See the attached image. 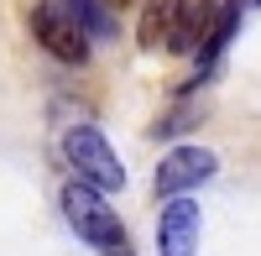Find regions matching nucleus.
<instances>
[{
  "mask_svg": "<svg viewBox=\"0 0 261 256\" xmlns=\"http://www.w3.org/2000/svg\"><path fill=\"white\" fill-rule=\"evenodd\" d=\"M27 27H32V37L47 47L58 63H89V32L79 27V21L63 11V0H37V6L27 11Z\"/></svg>",
  "mask_w": 261,
  "mask_h": 256,
  "instance_id": "obj_4",
  "label": "nucleus"
},
{
  "mask_svg": "<svg viewBox=\"0 0 261 256\" xmlns=\"http://www.w3.org/2000/svg\"><path fill=\"white\" fill-rule=\"evenodd\" d=\"M105 256H130V241H125V236H115L110 246H105Z\"/></svg>",
  "mask_w": 261,
  "mask_h": 256,
  "instance_id": "obj_8",
  "label": "nucleus"
},
{
  "mask_svg": "<svg viewBox=\"0 0 261 256\" xmlns=\"http://www.w3.org/2000/svg\"><path fill=\"white\" fill-rule=\"evenodd\" d=\"M63 11L89 32V42H110L115 37V6L110 0H63Z\"/></svg>",
  "mask_w": 261,
  "mask_h": 256,
  "instance_id": "obj_7",
  "label": "nucleus"
},
{
  "mask_svg": "<svg viewBox=\"0 0 261 256\" xmlns=\"http://www.w3.org/2000/svg\"><path fill=\"white\" fill-rule=\"evenodd\" d=\"M63 220L73 225V236L79 241H89V246H110L115 236H125V225L115 220V209L105 204V194L94 183H84V178H68L63 183Z\"/></svg>",
  "mask_w": 261,
  "mask_h": 256,
  "instance_id": "obj_3",
  "label": "nucleus"
},
{
  "mask_svg": "<svg viewBox=\"0 0 261 256\" xmlns=\"http://www.w3.org/2000/svg\"><path fill=\"white\" fill-rule=\"evenodd\" d=\"M204 236V209L199 199L188 194H172L162 199V215H157V256H193Z\"/></svg>",
  "mask_w": 261,
  "mask_h": 256,
  "instance_id": "obj_6",
  "label": "nucleus"
},
{
  "mask_svg": "<svg viewBox=\"0 0 261 256\" xmlns=\"http://www.w3.org/2000/svg\"><path fill=\"white\" fill-rule=\"evenodd\" d=\"M220 173V157L209 146H172V152L151 167V194L157 199H172V194H193L199 183H209Z\"/></svg>",
  "mask_w": 261,
  "mask_h": 256,
  "instance_id": "obj_5",
  "label": "nucleus"
},
{
  "mask_svg": "<svg viewBox=\"0 0 261 256\" xmlns=\"http://www.w3.org/2000/svg\"><path fill=\"white\" fill-rule=\"evenodd\" d=\"M214 16L220 0H146L136 37L146 53H199L214 32Z\"/></svg>",
  "mask_w": 261,
  "mask_h": 256,
  "instance_id": "obj_1",
  "label": "nucleus"
},
{
  "mask_svg": "<svg viewBox=\"0 0 261 256\" xmlns=\"http://www.w3.org/2000/svg\"><path fill=\"white\" fill-rule=\"evenodd\" d=\"M63 157H68L73 178L94 183L99 194H120V188H125V162L115 157V146L105 141L89 120H84V125H68V131H63Z\"/></svg>",
  "mask_w": 261,
  "mask_h": 256,
  "instance_id": "obj_2",
  "label": "nucleus"
},
{
  "mask_svg": "<svg viewBox=\"0 0 261 256\" xmlns=\"http://www.w3.org/2000/svg\"><path fill=\"white\" fill-rule=\"evenodd\" d=\"M110 6H115V11H120V6H125V0H110Z\"/></svg>",
  "mask_w": 261,
  "mask_h": 256,
  "instance_id": "obj_9",
  "label": "nucleus"
}]
</instances>
